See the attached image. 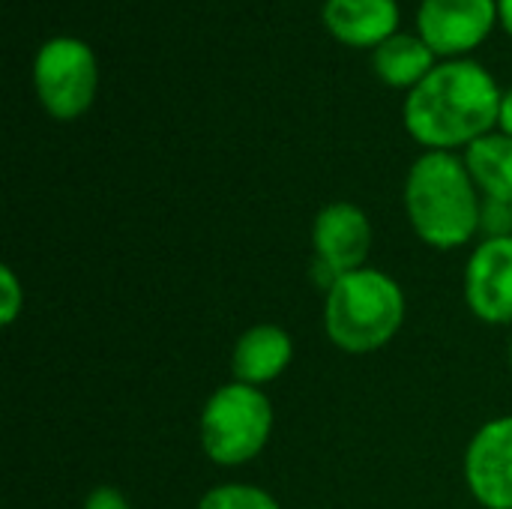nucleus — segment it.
Instances as JSON below:
<instances>
[{
	"mask_svg": "<svg viewBox=\"0 0 512 509\" xmlns=\"http://www.w3.org/2000/svg\"><path fill=\"white\" fill-rule=\"evenodd\" d=\"M498 21L504 24V30L512 36V0H498Z\"/></svg>",
	"mask_w": 512,
	"mask_h": 509,
	"instance_id": "nucleus-19",
	"label": "nucleus"
},
{
	"mask_svg": "<svg viewBox=\"0 0 512 509\" xmlns=\"http://www.w3.org/2000/svg\"><path fill=\"white\" fill-rule=\"evenodd\" d=\"M498 132L510 135L512 138V87L504 90L501 96V111H498Z\"/></svg>",
	"mask_w": 512,
	"mask_h": 509,
	"instance_id": "nucleus-18",
	"label": "nucleus"
},
{
	"mask_svg": "<svg viewBox=\"0 0 512 509\" xmlns=\"http://www.w3.org/2000/svg\"><path fill=\"white\" fill-rule=\"evenodd\" d=\"M195 509H282L279 501L252 483H225L210 489Z\"/></svg>",
	"mask_w": 512,
	"mask_h": 509,
	"instance_id": "nucleus-14",
	"label": "nucleus"
},
{
	"mask_svg": "<svg viewBox=\"0 0 512 509\" xmlns=\"http://www.w3.org/2000/svg\"><path fill=\"white\" fill-rule=\"evenodd\" d=\"M273 435V402L261 387L228 381L201 408L198 438L204 456L219 468L258 459Z\"/></svg>",
	"mask_w": 512,
	"mask_h": 509,
	"instance_id": "nucleus-4",
	"label": "nucleus"
},
{
	"mask_svg": "<svg viewBox=\"0 0 512 509\" xmlns=\"http://www.w3.org/2000/svg\"><path fill=\"white\" fill-rule=\"evenodd\" d=\"M498 24V0H423L417 33L444 60L465 57Z\"/></svg>",
	"mask_w": 512,
	"mask_h": 509,
	"instance_id": "nucleus-6",
	"label": "nucleus"
},
{
	"mask_svg": "<svg viewBox=\"0 0 512 509\" xmlns=\"http://www.w3.org/2000/svg\"><path fill=\"white\" fill-rule=\"evenodd\" d=\"M24 309V285L15 276V270L9 264L0 267V321L3 327H12L18 321Z\"/></svg>",
	"mask_w": 512,
	"mask_h": 509,
	"instance_id": "nucleus-15",
	"label": "nucleus"
},
{
	"mask_svg": "<svg viewBox=\"0 0 512 509\" xmlns=\"http://www.w3.org/2000/svg\"><path fill=\"white\" fill-rule=\"evenodd\" d=\"M465 486L483 509H512V414L483 423L465 450Z\"/></svg>",
	"mask_w": 512,
	"mask_h": 509,
	"instance_id": "nucleus-7",
	"label": "nucleus"
},
{
	"mask_svg": "<svg viewBox=\"0 0 512 509\" xmlns=\"http://www.w3.org/2000/svg\"><path fill=\"white\" fill-rule=\"evenodd\" d=\"M408 315L402 285L375 267L339 276L324 291V333L345 354H375L387 348Z\"/></svg>",
	"mask_w": 512,
	"mask_h": 509,
	"instance_id": "nucleus-3",
	"label": "nucleus"
},
{
	"mask_svg": "<svg viewBox=\"0 0 512 509\" xmlns=\"http://www.w3.org/2000/svg\"><path fill=\"white\" fill-rule=\"evenodd\" d=\"M405 213L414 234L438 249L453 252L480 234L483 195L465 165V156L426 150L405 177Z\"/></svg>",
	"mask_w": 512,
	"mask_h": 509,
	"instance_id": "nucleus-2",
	"label": "nucleus"
},
{
	"mask_svg": "<svg viewBox=\"0 0 512 509\" xmlns=\"http://www.w3.org/2000/svg\"><path fill=\"white\" fill-rule=\"evenodd\" d=\"M507 351H510V363H512V333H510V348H507Z\"/></svg>",
	"mask_w": 512,
	"mask_h": 509,
	"instance_id": "nucleus-20",
	"label": "nucleus"
},
{
	"mask_svg": "<svg viewBox=\"0 0 512 509\" xmlns=\"http://www.w3.org/2000/svg\"><path fill=\"white\" fill-rule=\"evenodd\" d=\"M33 90L54 120H78L99 93L96 51L78 36H54L33 57Z\"/></svg>",
	"mask_w": 512,
	"mask_h": 509,
	"instance_id": "nucleus-5",
	"label": "nucleus"
},
{
	"mask_svg": "<svg viewBox=\"0 0 512 509\" xmlns=\"http://www.w3.org/2000/svg\"><path fill=\"white\" fill-rule=\"evenodd\" d=\"M465 303L492 327H512V237H483L465 264Z\"/></svg>",
	"mask_w": 512,
	"mask_h": 509,
	"instance_id": "nucleus-8",
	"label": "nucleus"
},
{
	"mask_svg": "<svg viewBox=\"0 0 512 509\" xmlns=\"http://www.w3.org/2000/svg\"><path fill=\"white\" fill-rule=\"evenodd\" d=\"M435 66L438 54L423 42L420 33H393L372 51L375 75L396 90H414Z\"/></svg>",
	"mask_w": 512,
	"mask_h": 509,
	"instance_id": "nucleus-12",
	"label": "nucleus"
},
{
	"mask_svg": "<svg viewBox=\"0 0 512 509\" xmlns=\"http://www.w3.org/2000/svg\"><path fill=\"white\" fill-rule=\"evenodd\" d=\"M465 165L483 198L512 204V138L489 132L465 150Z\"/></svg>",
	"mask_w": 512,
	"mask_h": 509,
	"instance_id": "nucleus-13",
	"label": "nucleus"
},
{
	"mask_svg": "<svg viewBox=\"0 0 512 509\" xmlns=\"http://www.w3.org/2000/svg\"><path fill=\"white\" fill-rule=\"evenodd\" d=\"M372 222L363 207L351 201H333L318 210L312 222L315 264L336 279L366 267L372 252Z\"/></svg>",
	"mask_w": 512,
	"mask_h": 509,
	"instance_id": "nucleus-9",
	"label": "nucleus"
},
{
	"mask_svg": "<svg viewBox=\"0 0 512 509\" xmlns=\"http://www.w3.org/2000/svg\"><path fill=\"white\" fill-rule=\"evenodd\" d=\"M504 90L474 57L441 60L402 105L408 135L426 150L456 153L495 132Z\"/></svg>",
	"mask_w": 512,
	"mask_h": 509,
	"instance_id": "nucleus-1",
	"label": "nucleus"
},
{
	"mask_svg": "<svg viewBox=\"0 0 512 509\" xmlns=\"http://www.w3.org/2000/svg\"><path fill=\"white\" fill-rule=\"evenodd\" d=\"M480 231L486 237H512V204L483 198V222Z\"/></svg>",
	"mask_w": 512,
	"mask_h": 509,
	"instance_id": "nucleus-16",
	"label": "nucleus"
},
{
	"mask_svg": "<svg viewBox=\"0 0 512 509\" xmlns=\"http://www.w3.org/2000/svg\"><path fill=\"white\" fill-rule=\"evenodd\" d=\"M84 509H132L126 495L114 486H96L87 501H84Z\"/></svg>",
	"mask_w": 512,
	"mask_h": 509,
	"instance_id": "nucleus-17",
	"label": "nucleus"
},
{
	"mask_svg": "<svg viewBox=\"0 0 512 509\" xmlns=\"http://www.w3.org/2000/svg\"><path fill=\"white\" fill-rule=\"evenodd\" d=\"M321 21L351 48H378L399 33V0H324Z\"/></svg>",
	"mask_w": 512,
	"mask_h": 509,
	"instance_id": "nucleus-10",
	"label": "nucleus"
},
{
	"mask_svg": "<svg viewBox=\"0 0 512 509\" xmlns=\"http://www.w3.org/2000/svg\"><path fill=\"white\" fill-rule=\"evenodd\" d=\"M294 360V339L279 324H255L237 336L231 351V375L249 387H267L288 372Z\"/></svg>",
	"mask_w": 512,
	"mask_h": 509,
	"instance_id": "nucleus-11",
	"label": "nucleus"
}]
</instances>
